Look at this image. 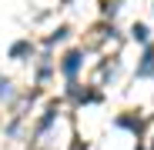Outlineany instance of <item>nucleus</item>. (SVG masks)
Listing matches in <instances>:
<instances>
[{
    "label": "nucleus",
    "instance_id": "f257e3e1",
    "mask_svg": "<svg viewBox=\"0 0 154 150\" xmlns=\"http://www.w3.org/2000/svg\"><path fill=\"white\" fill-rule=\"evenodd\" d=\"M117 127H121V130H131V134L141 140V134H144V120H141V117H131V113H121V117H117Z\"/></svg>",
    "mask_w": 154,
    "mask_h": 150
},
{
    "label": "nucleus",
    "instance_id": "f03ea898",
    "mask_svg": "<svg viewBox=\"0 0 154 150\" xmlns=\"http://www.w3.org/2000/svg\"><path fill=\"white\" fill-rule=\"evenodd\" d=\"M77 67H81V50H70V54L64 57V63H60V70L67 73V77H74V73H77Z\"/></svg>",
    "mask_w": 154,
    "mask_h": 150
},
{
    "label": "nucleus",
    "instance_id": "7ed1b4c3",
    "mask_svg": "<svg viewBox=\"0 0 154 150\" xmlns=\"http://www.w3.org/2000/svg\"><path fill=\"white\" fill-rule=\"evenodd\" d=\"M30 50H34L30 40H17V43L10 47V57H14V60H23V57H30Z\"/></svg>",
    "mask_w": 154,
    "mask_h": 150
},
{
    "label": "nucleus",
    "instance_id": "20e7f679",
    "mask_svg": "<svg viewBox=\"0 0 154 150\" xmlns=\"http://www.w3.org/2000/svg\"><path fill=\"white\" fill-rule=\"evenodd\" d=\"M54 123V107H50L47 113H44V120H40V127H37V134H47V127Z\"/></svg>",
    "mask_w": 154,
    "mask_h": 150
},
{
    "label": "nucleus",
    "instance_id": "39448f33",
    "mask_svg": "<svg viewBox=\"0 0 154 150\" xmlns=\"http://www.w3.org/2000/svg\"><path fill=\"white\" fill-rule=\"evenodd\" d=\"M131 34H134V40H147V27H144V23H134V27H131Z\"/></svg>",
    "mask_w": 154,
    "mask_h": 150
},
{
    "label": "nucleus",
    "instance_id": "423d86ee",
    "mask_svg": "<svg viewBox=\"0 0 154 150\" xmlns=\"http://www.w3.org/2000/svg\"><path fill=\"white\" fill-rule=\"evenodd\" d=\"M67 34H70L67 27H57V34H50V37H47V43H57V40H64Z\"/></svg>",
    "mask_w": 154,
    "mask_h": 150
},
{
    "label": "nucleus",
    "instance_id": "0eeeda50",
    "mask_svg": "<svg viewBox=\"0 0 154 150\" xmlns=\"http://www.w3.org/2000/svg\"><path fill=\"white\" fill-rule=\"evenodd\" d=\"M70 150H87V143H84L81 137H74V143H70Z\"/></svg>",
    "mask_w": 154,
    "mask_h": 150
},
{
    "label": "nucleus",
    "instance_id": "6e6552de",
    "mask_svg": "<svg viewBox=\"0 0 154 150\" xmlns=\"http://www.w3.org/2000/svg\"><path fill=\"white\" fill-rule=\"evenodd\" d=\"M147 77H154V67H151V70H147Z\"/></svg>",
    "mask_w": 154,
    "mask_h": 150
},
{
    "label": "nucleus",
    "instance_id": "1a4fd4ad",
    "mask_svg": "<svg viewBox=\"0 0 154 150\" xmlns=\"http://www.w3.org/2000/svg\"><path fill=\"white\" fill-rule=\"evenodd\" d=\"M134 150H144V147H141V143H137V147H134Z\"/></svg>",
    "mask_w": 154,
    "mask_h": 150
}]
</instances>
